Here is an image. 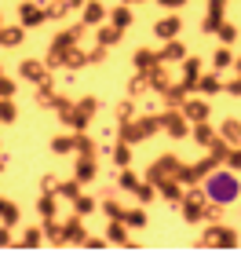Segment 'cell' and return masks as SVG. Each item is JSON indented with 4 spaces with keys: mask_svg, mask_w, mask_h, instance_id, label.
Returning <instances> with one entry per match:
<instances>
[{
    "mask_svg": "<svg viewBox=\"0 0 241 256\" xmlns=\"http://www.w3.org/2000/svg\"><path fill=\"white\" fill-rule=\"evenodd\" d=\"M238 194H241V180L231 168H212L209 176H205V198H209L212 205H234Z\"/></svg>",
    "mask_w": 241,
    "mask_h": 256,
    "instance_id": "6da1fadb",
    "label": "cell"
},
{
    "mask_svg": "<svg viewBox=\"0 0 241 256\" xmlns=\"http://www.w3.org/2000/svg\"><path fill=\"white\" fill-rule=\"evenodd\" d=\"M88 26L84 22H77V26H70V30H62L59 37L51 40V48H48V66H66V55H70L73 48H77V40H80V33H84Z\"/></svg>",
    "mask_w": 241,
    "mask_h": 256,
    "instance_id": "7a4b0ae2",
    "label": "cell"
},
{
    "mask_svg": "<svg viewBox=\"0 0 241 256\" xmlns=\"http://www.w3.org/2000/svg\"><path fill=\"white\" fill-rule=\"evenodd\" d=\"M161 124V114H154V118H139V121H121V139L124 143H139V139H150Z\"/></svg>",
    "mask_w": 241,
    "mask_h": 256,
    "instance_id": "3957f363",
    "label": "cell"
},
{
    "mask_svg": "<svg viewBox=\"0 0 241 256\" xmlns=\"http://www.w3.org/2000/svg\"><path fill=\"white\" fill-rule=\"evenodd\" d=\"M95 110H99V99H91V96H88V99L73 102V106L62 114V121L70 124L73 132H84V128H88V121H91V114H95Z\"/></svg>",
    "mask_w": 241,
    "mask_h": 256,
    "instance_id": "277c9868",
    "label": "cell"
},
{
    "mask_svg": "<svg viewBox=\"0 0 241 256\" xmlns=\"http://www.w3.org/2000/svg\"><path fill=\"white\" fill-rule=\"evenodd\" d=\"M183 220H187V224H198V220H205L209 216V198H205V190H194V194H183Z\"/></svg>",
    "mask_w": 241,
    "mask_h": 256,
    "instance_id": "5b68a950",
    "label": "cell"
},
{
    "mask_svg": "<svg viewBox=\"0 0 241 256\" xmlns=\"http://www.w3.org/2000/svg\"><path fill=\"white\" fill-rule=\"evenodd\" d=\"M18 22L26 30L40 26V22H48V8H37V4H29V0H22V4H18Z\"/></svg>",
    "mask_w": 241,
    "mask_h": 256,
    "instance_id": "8992f818",
    "label": "cell"
},
{
    "mask_svg": "<svg viewBox=\"0 0 241 256\" xmlns=\"http://www.w3.org/2000/svg\"><path fill=\"white\" fill-rule=\"evenodd\" d=\"M73 176H77L80 183H91V180H95V176H99V161H95V154H77Z\"/></svg>",
    "mask_w": 241,
    "mask_h": 256,
    "instance_id": "52a82bcc",
    "label": "cell"
},
{
    "mask_svg": "<svg viewBox=\"0 0 241 256\" xmlns=\"http://www.w3.org/2000/svg\"><path fill=\"white\" fill-rule=\"evenodd\" d=\"M187 121H190L187 114H179V110H172V106H168V114H161V124H165L168 136H176V139L187 136Z\"/></svg>",
    "mask_w": 241,
    "mask_h": 256,
    "instance_id": "ba28073f",
    "label": "cell"
},
{
    "mask_svg": "<svg viewBox=\"0 0 241 256\" xmlns=\"http://www.w3.org/2000/svg\"><path fill=\"white\" fill-rule=\"evenodd\" d=\"M128 224H124V220H110V224H106V238L110 242H117V246H124V249H135V242L128 238Z\"/></svg>",
    "mask_w": 241,
    "mask_h": 256,
    "instance_id": "9c48e42d",
    "label": "cell"
},
{
    "mask_svg": "<svg viewBox=\"0 0 241 256\" xmlns=\"http://www.w3.org/2000/svg\"><path fill=\"white\" fill-rule=\"evenodd\" d=\"M179 30H183L179 15H165V18H157V26H154V33H157L161 40H176V37H179Z\"/></svg>",
    "mask_w": 241,
    "mask_h": 256,
    "instance_id": "30bf717a",
    "label": "cell"
},
{
    "mask_svg": "<svg viewBox=\"0 0 241 256\" xmlns=\"http://www.w3.org/2000/svg\"><path fill=\"white\" fill-rule=\"evenodd\" d=\"M132 62H135V70H139V74H150L154 66H161V55H157L154 48H135Z\"/></svg>",
    "mask_w": 241,
    "mask_h": 256,
    "instance_id": "8fae6325",
    "label": "cell"
},
{
    "mask_svg": "<svg viewBox=\"0 0 241 256\" xmlns=\"http://www.w3.org/2000/svg\"><path fill=\"white\" fill-rule=\"evenodd\" d=\"M18 74L26 77V80H33V84H40V80H48V62H37V59H26L18 66Z\"/></svg>",
    "mask_w": 241,
    "mask_h": 256,
    "instance_id": "7c38bea8",
    "label": "cell"
},
{
    "mask_svg": "<svg viewBox=\"0 0 241 256\" xmlns=\"http://www.w3.org/2000/svg\"><path fill=\"white\" fill-rule=\"evenodd\" d=\"M205 246H238V230L231 227H212L205 234Z\"/></svg>",
    "mask_w": 241,
    "mask_h": 256,
    "instance_id": "4fadbf2b",
    "label": "cell"
},
{
    "mask_svg": "<svg viewBox=\"0 0 241 256\" xmlns=\"http://www.w3.org/2000/svg\"><path fill=\"white\" fill-rule=\"evenodd\" d=\"M80 220L84 216H77L73 212V220H66V242H70V246H84V238H88V230H84V224H80Z\"/></svg>",
    "mask_w": 241,
    "mask_h": 256,
    "instance_id": "5bb4252c",
    "label": "cell"
},
{
    "mask_svg": "<svg viewBox=\"0 0 241 256\" xmlns=\"http://www.w3.org/2000/svg\"><path fill=\"white\" fill-rule=\"evenodd\" d=\"M22 40H26V26H22V22H18V26H4V30H0V48H18V44Z\"/></svg>",
    "mask_w": 241,
    "mask_h": 256,
    "instance_id": "9a60e30c",
    "label": "cell"
},
{
    "mask_svg": "<svg viewBox=\"0 0 241 256\" xmlns=\"http://www.w3.org/2000/svg\"><path fill=\"white\" fill-rule=\"evenodd\" d=\"M102 18H106V8H102L99 0H88L84 11H80V22H84V26H99Z\"/></svg>",
    "mask_w": 241,
    "mask_h": 256,
    "instance_id": "2e32d148",
    "label": "cell"
},
{
    "mask_svg": "<svg viewBox=\"0 0 241 256\" xmlns=\"http://www.w3.org/2000/svg\"><path fill=\"white\" fill-rule=\"evenodd\" d=\"M157 55H161V62L168 66V62H179V59H187V48H183V44H179V37H176V40H165V48H161Z\"/></svg>",
    "mask_w": 241,
    "mask_h": 256,
    "instance_id": "e0dca14e",
    "label": "cell"
},
{
    "mask_svg": "<svg viewBox=\"0 0 241 256\" xmlns=\"http://www.w3.org/2000/svg\"><path fill=\"white\" fill-rule=\"evenodd\" d=\"M154 187H157V194H161V198H168V202H183L179 180H172V176H165V180H157Z\"/></svg>",
    "mask_w": 241,
    "mask_h": 256,
    "instance_id": "ac0fdd59",
    "label": "cell"
},
{
    "mask_svg": "<svg viewBox=\"0 0 241 256\" xmlns=\"http://www.w3.org/2000/svg\"><path fill=\"white\" fill-rule=\"evenodd\" d=\"M44 238H48L51 246H62V242H66V227L55 216H48V220H44Z\"/></svg>",
    "mask_w": 241,
    "mask_h": 256,
    "instance_id": "d6986e66",
    "label": "cell"
},
{
    "mask_svg": "<svg viewBox=\"0 0 241 256\" xmlns=\"http://www.w3.org/2000/svg\"><path fill=\"white\" fill-rule=\"evenodd\" d=\"M161 96H165V102H168V106H183V102H187V96H190V88L179 80V84H168L165 92H161Z\"/></svg>",
    "mask_w": 241,
    "mask_h": 256,
    "instance_id": "ffe728a7",
    "label": "cell"
},
{
    "mask_svg": "<svg viewBox=\"0 0 241 256\" xmlns=\"http://www.w3.org/2000/svg\"><path fill=\"white\" fill-rule=\"evenodd\" d=\"M121 40H124V30L113 26V22H106V26L99 30V44L102 48H113V44H121Z\"/></svg>",
    "mask_w": 241,
    "mask_h": 256,
    "instance_id": "44dd1931",
    "label": "cell"
},
{
    "mask_svg": "<svg viewBox=\"0 0 241 256\" xmlns=\"http://www.w3.org/2000/svg\"><path fill=\"white\" fill-rule=\"evenodd\" d=\"M18 220H22V208L11 202V198H0V224H11V227H15Z\"/></svg>",
    "mask_w": 241,
    "mask_h": 256,
    "instance_id": "7402d4cb",
    "label": "cell"
},
{
    "mask_svg": "<svg viewBox=\"0 0 241 256\" xmlns=\"http://www.w3.org/2000/svg\"><path fill=\"white\" fill-rule=\"evenodd\" d=\"M183 114H187V118L198 124V121L209 118V102H201V99H187V102H183Z\"/></svg>",
    "mask_w": 241,
    "mask_h": 256,
    "instance_id": "603a6c76",
    "label": "cell"
},
{
    "mask_svg": "<svg viewBox=\"0 0 241 256\" xmlns=\"http://www.w3.org/2000/svg\"><path fill=\"white\" fill-rule=\"evenodd\" d=\"M40 242H48V238H44V227H26V230H22V238L15 242V246H22V249H37Z\"/></svg>",
    "mask_w": 241,
    "mask_h": 256,
    "instance_id": "cb8c5ba5",
    "label": "cell"
},
{
    "mask_svg": "<svg viewBox=\"0 0 241 256\" xmlns=\"http://www.w3.org/2000/svg\"><path fill=\"white\" fill-rule=\"evenodd\" d=\"M198 80H201V62L198 59H183V84L194 88Z\"/></svg>",
    "mask_w": 241,
    "mask_h": 256,
    "instance_id": "d4e9b609",
    "label": "cell"
},
{
    "mask_svg": "<svg viewBox=\"0 0 241 256\" xmlns=\"http://www.w3.org/2000/svg\"><path fill=\"white\" fill-rule=\"evenodd\" d=\"M55 198H59L55 190H40V198H37V212H40L44 220L55 216V208H59V205H55Z\"/></svg>",
    "mask_w": 241,
    "mask_h": 256,
    "instance_id": "484cf974",
    "label": "cell"
},
{
    "mask_svg": "<svg viewBox=\"0 0 241 256\" xmlns=\"http://www.w3.org/2000/svg\"><path fill=\"white\" fill-rule=\"evenodd\" d=\"M132 18H135V15H132V4H121V8L110 11V22H113V26H121V30H128Z\"/></svg>",
    "mask_w": 241,
    "mask_h": 256,
    "instance_id": "4316f807",
    "label": "cell"
},
{
    "mask_svg": "<svg viewBox=\"0 0 241 256\" xmlns=\"http://www.w3.org/2000/svg\"><path fill=\"white\" fill-rule=\"evenodd\" d=\"M70 205H73V212H77V216H88V212H95V208H99V202H95L91 194H77Z\"/></svg>",
    "mask_w": 241,
    "mask_h": 256,
    "instance_id": "83f0119b",
    "label": "cell"
},
{
    "mask_svg": "<svg viewBox=\"0 0 241 256\" xmlns=\"http://www.w3.org/2000/svg\"><path fill=\"white\" fill-rule=\"evenodd\" d=\"M51 150H55V154H73V150H77V132L73 136H55Z\"/></svg>",
    "mask_w": 241,
    "mask_h": 256,
    "instance_id": "f1b7e54d",
    "label": "cell"
},
{
    "mask_svg": "<svg viewBox=\"0 0 241 256\" xmlns=\"http://www.w3.org/2000/svg\"><path fill=\"white\" fill-rule=\"evenodd\" d=\"M80 187H84V183H80V180L73 176V180H66V183H59V187H55V194H59V198H66V202H73V198L80 194Z\"/></svg>",
    "mask_w": 241,
    "mask_h": 256,
    "instance_id": "f546056e",
    "label": "cell"
},
{
    "mask_svg": "<svg viewBox=\"0 0 241 256\" xmlns=\"http://www.w3.org/2000/svg\"><path fill=\"white\" fill-rule=\"evenodd\" d=\"M128 161H132V143H124V139H121V143L113 146V165H117V168H128Z\"/></svg>",
    "mask_w": 241,
    "mask_h": 256,
    "instance_id": "4dcf8cb0",
    "label": "cell"
},
{
    "mask_svg": "<svg viewBox=\"0 0 241 256\" xmlns=\"http://www.w3.org/2000/svg\"><path fill=\"white\" fill-rule=\"evenodd\" d=\"M124 224H128L132 230H143L146 227V212L143 208H124Z\"/></svg>",
    "mask_w": 241,
    "mask_h": 256,
    "instance_id": "1f68e13d",
    "label": "cell"
},
{
    "mask_svg": "<svg viewBox=\"0 0 241 256\" xmlns=\"http://www.w3.org/2000/svg\"><path fill=\"white\" fill-rule=\"evenodd\" d=\"M146 80L154 84V92H165V88H168V77H165V62H161V66H154L150 74H146Z\"/></svg>",
    "mask_w": 241,
    "mask_h": 256,
    "instance_id": "d6a6232c",
    "label": "cell"
},
{
    "mask_svg": "<svg viewBox=\"0 0 241 256\" xmlns=\"http://www.w3.org/2000/svg\"><path fill=\"white\" fill-rule=\"evenodd\" d=\"M66 66H70V70H80V66H91V55H88V52H80V48H73L70 55H66Z\"/></svg>",
    "mask_w": 241,
    "mask_h": 256,
    "instance_id": "836d02e7",
    "label": "cell"
},
{
    "mask_svg": "<svg viewBox=\"0 0 241 256\" xmlns=\"http://www.w3.org/2000/svg\"><path fill=\"white\" fill-rule=\"evenodd\" d=\"M117 183H121V187H124V190H132V194H135V190H139V183H143V180H139V176H135V172H132V168H121V176H117Z\"/></svg>",
    "mask_w": 241,
    "mask_h": 256,
    "instance_id": "e575fe53",
    "label": "cell"
},
{
    "mask_svg": "<svg viewBox=\"0 0 241 256\" xmlns=\"http://www.w3.org/2000/svg\"><path fill=\"white\" fill-rule=\"evenodd\" d=\"M99 208L106 212V220H124V205H121V202H113V198H106V202H102Z\"/></svg>",
    "mask_w": 241,
    "mask_h": 256,
    "instance_id": "d590c367",
    "label": "cell"
},
{
    "mask_svg": "<svg viewBox=\"0 0 241 256\" xmlns=\"http://www.w3.org/2000/svg\"><path fill=\"white\" fill-rule=\"evenodd\" d=\"M77 154H95V139L84 136V132H77Z\"/></svg>",
    "mask_w": 241,
    "mask_h": 256,
    "instance_id": "8d00e7d4",
    "label": "cell"
},
{
    "mask_svg": "<svg viewBox=\"0 0 241 256\" xmlns=\"http://www.w3.org/2000/svg\"><path fill=\"white\" fill-rule=\"evenodd\" d=\"M198 88L205 92V96H216V92H220V77H212V74H209V77H201V80H198Z\"/></svg>",
    "mask_w": 241,
    "mask_h": 256,
    "instance_id": "74e56055",
    "label": "cell"
},
{
    "mask_svg": "<svg viewBox=\"0 0 241 256\" xmlns=\"http://www.w3.org/2000/svg\"><path fill=\"white\" fill-rule=\"evenodd\" d=\"M0 121H4V124L15 121V102H11V99H0Z\"/></svg>",
    "mask_w": 241,
    "mask_h": 256,
    "instance_id": "f35d334b",
    "label": "cell"
},
{
    "mask_svg": "<svg viewBox=\"0 0 241 256\" xmlns=\"http://www.w3.org/2000/svg\"><path fill=\"white\" fill-rule=\"evenodd\" d=\"M212 62H216V70H227V66H231V62H234V55H231V52H227V48H220V52H216V55H212Z\"/></svg>",
    "mask_w": 241,
    "mask_h": 256,
    "instance_id": "ab89813d",
    "label": "cell"
},
{
    "mask_svg": "<svg viewBox=\"0 0 241 256\" xmlns=\"http://www.w3.org/2000/svg\"><path fill=\"white\" fill-rule=\"evenodd\" d=\"M194 139H198V143H212V132H209V124H205V121H198V128H194Z\"/></svg>",
    "mask_w": 241,
    "mask_h": 256,
    "instance_id": "60d3db41",
    "label": "cell"
},
{
    "mask_svg": "<svg viewBox=\"0 0 241 256\" xmlns=\"http://www.w3.org/2000/svg\"><path fill=\"white\" fill-rule=\"evenodd\" d=\"M66 11H70V4H66V0H62V4H48V18H62Z\"/></svg>",
    "mask_w": 241,
    "mask_h": 256,
    "instance_id": "b9f144b4",
    "label": "cell"
},
{
    "mask_svg": "<svg viewBox=\"0 0 241 256\" xmlns=\"http://www.w3.org/2000/svg\"><path fill=\"white\" fill-rule=\"evenodd\" d=\"M11 96H15V80L0 77V99H11Z\"/></svg>",
    "mask_w": 241,
    "mask_h": 256,
    "instance_id": "7bdbcfd3",
    "label": "cell"
},
{
    "mask_svg": "<svg viewBox=\"0 0 241 256\" xmlns=\"http://www.w3.org/2000/svg\"><path fill=\"white\" fill-rule=\"evenodd\" d=\"M216 33H220V37H223V40H227V44H231V40H234V37H238V30H234V26H231V22H223V26H220V30H216Z\"/></svg>",
    "mask_w": 241,
    "mask_h": 256,
    "instance_id": "ee69618b",
    "label": "cell"
},
{
    "mask_svg": "<svg viewBox=\"0 0 241 256\" xmlns=\"http://www.w3.org/2000/svg\"><path fill=\"white\" fill-rule=\"evenodd\" d=\"M0 246H15V238H11V224H0Z\"/></svg>",
    "mask_w": 241,
    "mask_h": 256,
    "instance_id": "f6af8a7d",
    "label": "cell"
},
{
    "mask_svg": "<svg viewBox=\"0 0 241 256\" xmlns=\"http://www.w3.org/2000/svg\"><path fill=\"white\" fill-rule=\"evenodd\" d=\"M132 110H135V106H132V99H128V102H121V106H117L121 118H117V121H132Z\"/></svg>",
    "mask_w": 241,
    "mask_h": 256,
    "instance_id": "bcb514c9",
    "label": "cell"
},
{
    "mask_svg": "<svg viewBox=\"0 0 241 256\" xmlns=\"http://www.w3.org/2000/svg\"><path fill=\"white\" fill-rule=\"evenodd\" d=\"M157 4H161V8H165V11H179L183 4H187V0H157Z\"/></svg>",
    "mask_w": 241,
    "mask_h": 256,
    "instance_id": "7dc6e473",
    "label": "cell"
},
{
    "mask_svg": "<svg viewBox=\"0 0 241 256\" xmlns=\"http://www.w3.org/2000/svg\"><path fill=\"white\" fill-rule=\"evenodd\" d=\"M84 246L88 249H102V246H110V238H84Z\"/></svg>",
    "mask_w": 241,
    "mask_h": 256,
    "instance_id": "c3c4849f",
    "label": "cell"
},
{
    "mask_svg": "<svg viewBox=\"0 0 241 256\" xmlns=\"http://www.w3.org/2000/svg\"><path fill=\"white\" fill-rule=\"evenodd\" d=\"M223 136H227V139H238L241 128H238V124H223Z\"/></svg>",
    "mask_w": 241,
    "mask_h": 256,
    "instance_id": "681fc988",
    "label": "cell"
},
{
    "mask_svg": "<svg viewBox=\"0 0 241 256\" xmlns=\"http://www.w3.org/2000/svg\"><path fill=\"white\" fill-rule=\"evenodd\" d=\"M88 55H91V62H102V59H106V48L99 44V48H95V52H88Z\"/></svg>",
    "mask_w": 241,
    "mask_h": 256,
    "instance_id": "f907efd6",
    "label": "cell"
},
{
    "mask_svg": "<svg viewBox=\"0 0 241 256\" xmlns=\"http://www.w3.org/2000/svg\"><path fill=\"white\" fill-rule=\"evenodd\" d=\"M231 165H234V168H241V154H231Z\"/></svg>",
    "mask_w": 241,
    "mask_h": 256,
    "instance_id": "816d5d0a",
    "label": "cell"
},
{
    "mask_svg": "<svg viewBox=\"0 0 241 256\" xmlns=\"http://www.w3.org/2000/svg\"><path fill=\"white\" fill-rule=\"evenodd\" d=\"M66 4H70V8H84L88 0H66Z\"/></svg>",
    "mask_w": 241,
    "mask_h": 256,
    "instance_id": "f5cc1de1",
    "label": "cell"
},
{
    "mask_svg": "<svg viewBox=\"0 0 241 256\" xmlns=\"http://www.w3.org/2000/svg\"><path fill=\"white\" fill-rule=\"evenodd\" d=\"M124 4H143V0H124Z\"/></svg>",
    "mask_w": 241,
    "mask_h": 256,
    "instance_id": "db71d44e",
    "label": "cell"
},
{
    "mask_svg": "<svg viewBox=\"0 0 241 256\" xmlns=\"http://www.w3.org/2000/svg\"><path fill=\"white\" fill-rule=\"evenodd\" d=\"M4 165H7V161H4V158H0V172H4Z\"/></svg>",
    "mask_w": 241,
    "mask_h": 256,
    "instance_id": "11a10c76",
    "label": "cell"
},
{
    "mask_svg": "<svg viewBox=\"0 0 241 256\" xmlns=\"http://www.w3.org/2000/svg\"><path fill=\"white\" fill-rule=\"evenodd\" d=\"M0 77H4V74H0Z\"/></svg>",
    "mask_w": 241,
    "mask_h": 256,
    "instance_id": "9f6ffc18",
    "label": "cell"
}]
</instances>
